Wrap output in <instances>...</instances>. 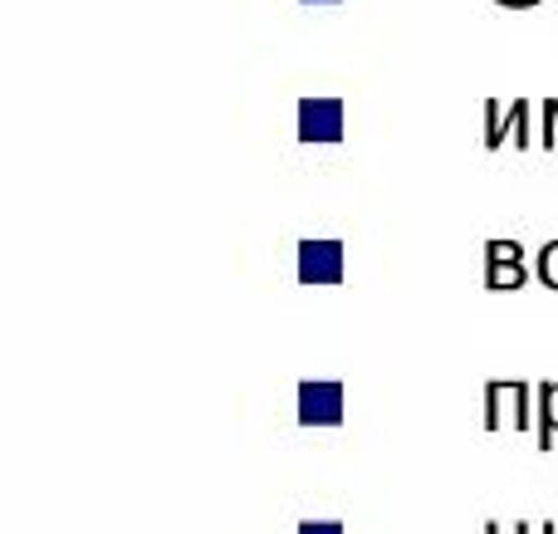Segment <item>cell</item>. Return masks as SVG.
<instances>
[{"label": "cell", "instance_id": "obj_12", "mask_svg": "<svg viewBox=\"0 0 558 534\" xmlns=\"http://www.w3.org/2000/svg\"><path fill=\"white\" fill-rule=\"evenodd\" d=\"M299 534H343V525H338V520H304Z\"/></svg>", "mask_w": 558, "mask_h": 534}, {"label": "cell", "instance_id": "obj_8", "mask_svg": "<svg viewBox=\"0 0 558 534\" xmlns=\"http://www.w3.org/2000/svg\"><path fill=\"white\" fill-rule=\"evenodd\" d=\"M505 137L514 147H530L534 133H530V104H510V118H505Z\"/></svg>", "mask_w": 558, "mask_h": 534}, {"label": "cell", "instance_id": "obj_4", "mask_svg": "<svg viewBox=\"0 0 558 534\" xmlns=\"http://www.w3.org/2000/svg\"><path fill=\"white\" fill-rule=\"evenodd\" d=\"M534 437H539V451H554V437H558V383H534Z\"/></svg>", "mask_w": 558, "mask_h": 534}, {"label": "cell", "instance_id": "obj_11", "mask_svg": "<svg viewBox=\"0 0 558 534\" xmlns=\"http://www.w3.org/2000/svg\"><path fill=\"white\" fill-rule=\"evenodd\" d=\"M485 260H524V245L520 241H490L485 245Z\"/></svg>", "mask_w": 558, "mask_h": 534}, {"label": "cell", "instance_id": "obj_15", "mask_svg": "<svg viewBox=\"0 0 558 534\" xmlns=\"http://www.w3.org/2000/svg\"><path fill=\"white\" fill-rule=\"evenodd\" d=\"M514 534H539V525H514Z\"/></svg>", "mask_w": 558, "mask_h": 534}, {"label": "cell", "instance_id": "obj_3", "mask_svg": "<svg viewBox=\"0 0 558 534\" xmlns=\"http://www.w3.org/2000/svg\"><path fill=\"white\" fill-rule=\"evenodd\" d=\"M343 280V241H299V284Z\"/></svg>", "mask_w": 558, "mask_h": 534}, {"label": "cell", "instance_id": "obj_9", "mask_svg": "<svg viewBox=\"0 0 558 534\" xmlns=\"http://www.w3.org/2000/svg\"><path fill=\"white\" fill-rule=\"evenodd\" d=\"M534 280L544 290H558V241H544V251L534 255Z\"/></svg>", "mask_w": 558, "mask_h": 534}, {"label": "cell", "instance_id": "obj_5", "mask_svg": "<svg viewBox=\"0 0 558 534\" xmlns=\"http://www.w3.org/2000/svg\"><path fill=\"white\" fill-rule=\"evenodd\" d=\"M485 284H490V290H524V284H530V270H524V260H490Z\"/></svg>", "mask_w": 558, "mask_h": 534}, {"label": "cell", "instance_id": "obj_2", "mask_svg": "<svg viewBox=\"0 0 558 534\" xmlns=\"http://www.w3.org/2000/svg\"><path fill=\"white\" fill-rule=\"evenodd\" d=\"M343 383H299V422L304 427H338L343 422Z\"/></svg>", "mask_w": 558, "mask_h": 534}, {"label": "cell", "instance_id": "obj_14", "mask_svg": "<svg viewBox=\"0 0 558 534\" xmlns=\"http://www.w3.org/2000/svg\"><path fill=\"white\" fill-rule=\"evenodd\" d=\"M500 5H510V10H524V5H534V0H500Z\"/></svg>", "mask_w": 558, "mask_h": 534}, {"label": "cell", "instance_id": "obj_10", "mask_svg": "<svg viewBox=\"0 0 558 534\" xmlns=\"http://www.w3.org/2000/svg\"><path fill=\"white\" fill-rule=\"evenodd\" d=\"M485 147H490V153L495 147H505V108L495 104V98L485 104Z\"/></svg>", "mask_w": 558, "mask_h": 534}, {"label": "cell", "instance_id": "obj_1", "mask_svg": "<svg viewBox=\"0 0 558 534\" xmlns=\"http://www.w3.org/2000/svg\"><path fill=\"white\" fill-rule=\"evenodd\" d=\"M343 98H299V137L304 143H343Z\"/></svg>", "mask_w": 558, "mask_h": 534}, {"label": "cell", "instance_id": "obj_7", "mask_svg": "<svg viewBox=\"0 0 558 534\" xmlns=\"http://www.w3.org/2000/svg\"><path fill=\"white\" fill-rule=\"evenodd\" d=\"M505 398H510V383H485V432L505 427Z\"/></svg>", "mask_w": 558, "mask_h": 534}, {"label": "cell", "instance_id": "obj_13", "mask_svg": "<svg viewBox=\"0 0 558 534\" xmlns=\"http://www.w3.org/2000/svg\"><path fill=\"white\" fill-rule=\"evenodd\" d=\"M485 534H514V525L505 530V525H495V520H490V525H485Z\"/></svg>", "mask_w": 558, "mask_h": 534}, {"label": "cell", "instance_id": "obj_16", "mask_svg": "<svg viewBox=\"0 0 558 534\" xmlns=\"http://www.w3.org/2000/svg\"><path fill=\"white\" fill-rule=\"evenodd\" d=\"M539 534H558V530L554 525H539Z\"/></svg>", "mask_w": 558, "mask_h": 534}, {"label": "cell", "instance_id": "obj_6", "mask_svg": "<svg viewBox=\"0 0 558 534\" xmlns=\"http://www.w3.org/2000/svg\"><path fill=\"white\" fill-rule=\"evenodd\" d=\"M510 402H514L510 427L514 432H530L534 427V383H510Z\"/></svg>", "mask_w": 558, "mask_h": 534}]
</instances>
